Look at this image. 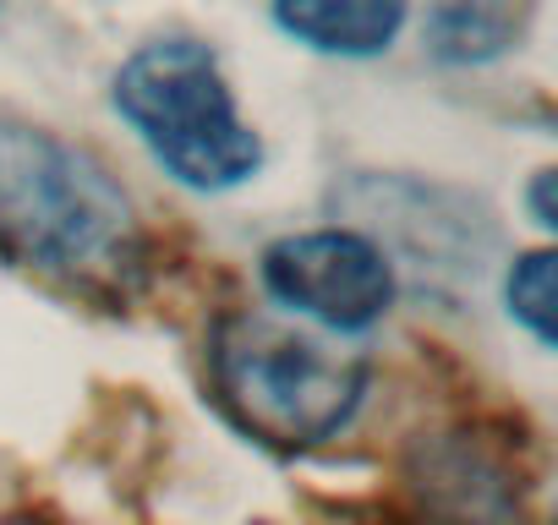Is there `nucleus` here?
<instances>
[{
	"instance_id": "1",
	"label": "nucleus",
	"mask_w": 558,
	"mask_h": 525,
	"mask_svg": "<svg viewBox=\"0 0 558 525\" xmlns=\"http://www.w3.org/2000/svg\"><path fill=\"white\" fill-rule=\"evenodd\" d=\"M0 257L94 302L132 296L143 224L121 181L50 126L0 110Z\"/></svg>"
},
{
	"instance_id": "2",
	"label": "nucleus",
	"mask_w": 558,
	"mask_h": 525,
	"mask_svg": "<svg viewBox=\"0 0 558 525\" xmlns=\"http://www.w3.org/2000/svg\"><path fill=\"white\" fill-rule=\"evenodd\" d=\"M367 356L268 313H230L208 340V389L225 422L274 449L307 454L335 443L367 400Z\"/></svg>"
},
{
	"instance_id": "3",
	"label": "nucleus",
	"mask_w": 558,
	"mask_h": 525,
	"mask_svg": "<svg viewBox=\"0 0 558 525\" xmlns=\"http://www.w3.org/2000/svg\"><path fill=\"white\" fill-rule=\"evenodd\" d=\"M110 105L154 164L192 192H230L263 170V137L241 121L225 66L203 39L137 45L116 72Z\"/></svg>"
},
{
	"instance_id": "4",
	"label": "nucleus",
	"mask_w": 558,
	"mask_h": 525,
	"mask_svg": "<svg viewBox=\"0 0 558 525\" xmlns=\"http://www.w3.org/2000/svg\"><path fill=\"white\" fill-rule=\"evenodd\" d=\"M257 280L286 313L318 323L324 334H367L400 296L389 252L367 230L345 224L268 241L257 257Z\"/></svg>"
},
{
	"instance_id": "5",
	"label": "nucleus",
	"mask_w": 558,
	"mask_h": 525,
	"mask_svg": "<svg viewBox=\"0 0 558 525\" xmlns=\"http://www.w3.org/2000/svg\"><path fill=\"white\" fill-rule=\"evenodd\" d=\"M268 7L286 39L340 61L384 56L405 28V0H268Z\"/></svg>"
},
{
	"instance_id": "6",
	"label": "nucleus",
	"mask_w": 558,
	"mask_h": 525,
	"mask_svg": "<svg viewBox=\"0 0 558 525\" xmlns=\"http://www.w3.org/2000/svg\"><path fill=\"white\" fill-rule=\"evenodd\" d=\"M520 34L514 0H444L427 39L444 61H487Z\"/></svg>"
},
{
	"instance_id": "7",
	"label": "nucleus",
	"mask_w": 558,
	"mask_h": 525,
	"mask_svg": "<svg viewBox=\"0 0 558 525\" xmlns=\"http://www.w3.org/2000/svg\"><path fill=\"white\" fill-rule=\"evenodd\" d=\"M553 246H531V252H520L514 257V269H509V280H504V307H509V318L542 345V351H553V302H558V285H553Z\"/></svg>"
},
{
	"instance_id": "8",
	"label": "nucleus",
	"mask_w": 558,
	"mask_h": 525,
	"mask_svg": "<svg viewBox=\"0 0 558 525\" xmlns=\"http://www.w3.org/2000/svg\"><path fill=\"white\" fill-rule=\"evenodd\" d=\"M553 181H558L553 170H536V175H531V219H536L542 230H553V224H558V208H553Z\"/></svg>"
},
{
	"instance_id": "9",
	"label": "nucleus",
	"mask_w": 558,
	"mask_h": 525,
	"mask_svg": "<svg viewBox=\"0 0 558 525\" xmlns=\"http://www.w3.org/2000/svg\"><path fill=\"white\" fill-rule=\"evenodd\" d=\"M0 525H17V520H0Z\"/></svg>"
}]
</instances>
